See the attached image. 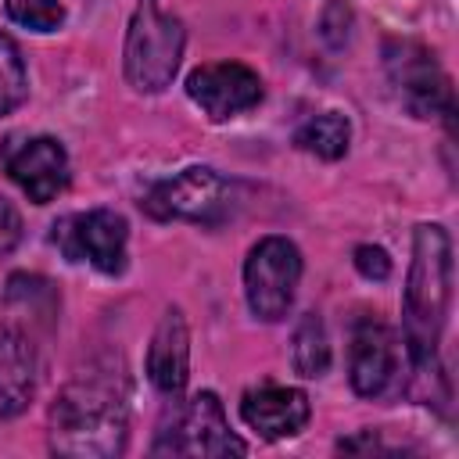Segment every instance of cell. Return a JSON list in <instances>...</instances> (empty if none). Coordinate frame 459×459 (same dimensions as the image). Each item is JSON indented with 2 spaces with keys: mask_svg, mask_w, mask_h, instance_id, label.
I'll return each instance as SVG.
<instances>
[{
  "mask_svg": "<svg viewBox=\"0 0 459 459\" xmlns=\"http://www.w3.org/2000/svg\"><path fill=\"white\" fill-rule=\"evenodd\" d=\"M7 176L29 194V201L47 204L68 186V154L54 136H29L4 151Z\"/></svg>",
  "mask_w": 459,
  "mask_h": 459,
  "instance_id": "8fae6325",
  "label": "cell"
},
{
  "mask_svg": "<svg viewBox=\"0 0 459 459\" xmlns=\"http://www.w3.org/2000/svg\"><path fill=\"white\" fill-rule=\"evenodd\" d=\"M384 68L387 79L398 93V100L416 115V118H434V115H452V82L445 68L437 65L434 50H427L416 39H387L384 47Z\"/></svg>",
  "mask_w": 459,
  "mask_h": 459,
  "instance_id": "5b68a950",
  "label": "cell"
},
{
  "mask_svg": "<svg viewBox=\"0 0 459 459\" xmlns=\"http://www.w3.org/2000/svg\"><path fill=\"white\" fill-rule=\"evenodd\" d=\"M237 204V186L219 176L208 165H190L172 179H161L158 186H151V194L143 197V212L169 222V219H183V222H222Z\"/></svg>",
  "mask_w": 459,
  "mask_h": 459,
  "instance_id": "277c9868",
  "label": "cell"
},
{
  "mask_svg": "<svg viewBox=\"0 0 459 459\" xmlns=\"http://www.w3.org/2000/svg\"><path fill=\"white\" fill-rule=\"evenodd\" d=\"M186 93L212 122H226L262 100V79L240 61H212L190 72Z\"/></svg>",
  "mask_w": 459,
  "mask_h": 459,
  "instance_id": "30bf717a",
  "label": "cell"
},
{
  "mask_svg": "<svg viewBox=\"0 0 459 459\" xmlns=\"http://www.w3.org/2000/svg\"><path fill=\"white\" fill-rule=\"evenodd\" d=\"M36 380H39V359H36L32 337L14 326H4L0 330V420L18 416L32 402Z\"/></svg>",
  "mask_w": 459,
  "mask_h": 459,
  "instance_id": "5bb4252c",
  "label": "cell"
},
{
  "mask_svg": "<svg viewBox=\"0 0 459 459\" xmlns=\"http://www.w3.org/2000/svg\"><path fill=\"white\" fill-rule=\"evenodd\" d=\"M126 240L129 226L111 208H90L54 222V244L68 262H86L104 276H118L126 269Z\"/></svg>",
  "mask_w": 459,
  "mask_h": 459,
  "instance_id": "ba28073f",
  "label": "cell"
},
{
  "mask_svg": "<svg viewBox=\"0 0 459 459\" xmlns=\"http://www.w3.org/2000/svg\"><path fill=\"white\" fill-rule=\"evenodd\" d=\"M355 269H359L366 280H387V276H391V258H387L384 247L362 244V247H355Z\"/></svg>",
  "mask_w": 459,
  "mask_h": 459,
  "instance_id": "ffe728a7",
  "label": "cell"
},
{
  "mask_svg": "<svg viewBox=\"0 0 459 459\" xmlns=\"http://www.w3.org/2000/svg\"><path fill=\"white\" fill-rule=\"evenodd\" d=\"M129 402L115 369L82 373L50 405V448L61 455L111 459L126 452Z\"/></svg>",
  "mask_w": 459,
  "mask_h": 459,
  "instance_id": "7a4b0ae2",
  "label": "cell"
},
{
  "mask_svg": "<svg viewBox=\"0 0 459 459\" xmlns=\"http://www.w3.org/2000/svg\"><path fill=\"white\" fill-rule=\"evenodd\" d=\"M18 240H22V215L7 197H0V258L11 255Z\"/></svg>",
  "mask_w": 459,
  "mask_h": 459,
  "instance_id": "44dd1931",
  "label": "cell"
},
{
  "mask_svg": "<svg viewBox=\"0 0 459 459\" xmlns=\"http://www.w3.org/2000/svg\"><path fill=\"white\" fill-rule=\"evenodd\" d=\"M348 140H351V126L344 115L337 111H323V115H312L298 126L294 133V143L323 161H337L348 154Z\"/></svg>",
  "mask_w": 459,
  "mask_h": 459,
  "instance_id": "9a60e30c",
  "label": "cell"
},
{
  "mask_svg": "<svg viewBox=\"0 0 459 459\" xmlns=\"http://www.w3.org/2000/svg\"><path fill=\"white\" fill-rule=\"evenodd\" d=\"M11 22L32 29V32H54L65 22L61 0H4Z\"/></svg>",
  "mask_w": 459,
  "mask_h": 459,
  "instance_id": "ac0fdd59",
  "label": "cell"
},
{
  "mask_svg": "<svg viewBox=\"0 0 459 459\" xmlns=\"http://www.w3.org/2000/svg\"><path fill=\"white\" fill-rule=\"evenodd\" d=\"M348 377L355 394L362 398H384L402 384V341L398 333L377 319L362 316L351 333V359H348Z\"/></svg>",
  "mask_w": 459,
  "mask_h": 459,
  "instance_id": "9c48e42d",
  "label": "cell"
},
{
  "mask_svg": "<svg viewBox=\"0 0 459 459\" xmlns=\"http://www.w3.org/2000/svg\"><path fill=\"white\" fill-rule=\"evenodd\" d=\"M147 377L161 394H179L190 377V330L179 308H165L151 344H147Z\"/></svg>",
  "mask_w": 459,
  "mask_h": 459,
  "instance_id": "4fadbf2b",
  "label": "cell"
},
{
  "mask_svg": "<svg viewBox=\"0 0 459 459\" xmlns=\"http://www.w3.org/2000/svg\"><path fill=\"white\" fill-rule=\"evenodd\" d=\"M290 362L294 373L301 377H323L330 366V341H326V326L316 312H305L301 323L294 326V341H290Z\"/></svg>",
  "mask_w": 459,
  "mask_h": 459,
  "instance_id": "2e32d148",
  "label": "cell"
},
{
  "mask_svg": "<svg viewBox=\"0 0 459 459\" xmlns=\"http://www.w3.org/2000/svg\"><path fill=\"white\" fill-rule=\"evenodd\" d=\"M183 43H186L183 22L165 14L158 0H140L126 32V50H122L129 86L140 93H161L179 72Z\"/></svg>",
  "mask_w": 459,
  "mask_h": 459,
  "instance_id": "3957f363",
  "label": "cell"
},
{
  "mask_svg": "<svg viewBox=\"0 0 459 459\" xmlns=\"http://www.w3.org/2000/svg\"><path fill=\"white\" fill-rule=\"evenodd\" d=\"M348 29H351V7L341 4V0L326 4L323 18H319V36H323L333 50H341V47L348 43Z\"/></svg>",
  "mask_w": 459,
  "mask_h": 459,
  "instance_id": "d6986e66",
  "label": "cell"
},
{
  "mask_svg": "<svg viewBox=\"0 0 459 459\" xmlns=\"http://www.w3.org/2000/svg\"><path fill=\"white\" fill-rule=\"evenodd\" d=\"M25 97H29L25 61H22V54H18L14 39L0 32V115L14 111Z\"/></svg>",
  "mask_w": 459,
  "mask_h": 459,
  "instance_id": "e0dca14e",
  "label": "cell"
},
{
  "mask_svg": "<svg viewBox=\"0 0 459 459\" xmlns=\"http://www.w3.org/2000/svg\"><path fill=\"white\" fill-rule=\"evenodd\" d=\"M240 416L258 437L283 441L305 430L312 409H308V394L298 387H258L244 394Z\"/></svg>",
  "mask_w": 459,
  "mask_h": 459,
  "instance_id": "7c38bea8",
  "label": "cell"
},
{
  "mask_svg": "<svg viewBox=\"0 0 459 459\" xmlns=\"http://www.w3.org/2000/svg\"><path fill=\"white\" fill-rule=\"evenodd\" d=\"M247 445L230 430L222 402L212 391H197L158 434L151 455H244Z\"/></svg>",
  "mask_w": 459,
  "mask_h": 459,
  "instance_id": "52a82bcc",
  "label": "cell"
},
{
  "mask_svg": "<svg viewBox=\"0 0 459 459\" xmlns=\"http://www.w3.org/2000/svg\"><path fill=\"white\" fill-rule=\"evenodd\" d=\"M452 301V240L445 226L423 222L412 237V262L405 280V308H402V337L412 377L430 384L441 380L437 341L445 330Z\"/></svg>",
  "mask_w": 459,
  "mask_h": 459,
  "instance_id": "6da1fadb",
  "label": "cell"
},
{
  "mask_svg": "<svg viewBox=\"0 0 459 459\" xmlns=\"http://www.w3.org/2000/svg\"><path fill=\"white\" fill-rule=\"evenodd\" d=\"M301 280V255L287 237H262L244 262V294H247V308L265 319L276 323L290 312L294 305V290Z\"/></svg>",
  "mask_w": 459,
  "mask_h": 459,
  "instance_id": "8992f818",
  "label": "cell"
}]
</instances>
